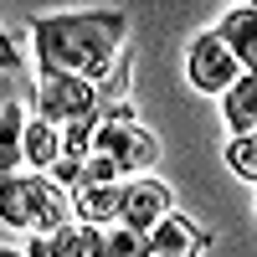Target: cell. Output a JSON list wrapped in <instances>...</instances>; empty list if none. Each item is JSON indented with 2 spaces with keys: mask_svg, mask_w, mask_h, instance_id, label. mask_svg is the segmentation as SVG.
I'll use <instances>...</instances> for the list:
<instances>
[{
  "mask_svg": "<svg viewBox=\"0 0 257 257\" xmlns=\"http://www.w3.org/2000/svg\"><path fill=\"white\" fill-rule=\"evenodd\" d=\"M21 67V57H16V41L6 36V31H0V72H16Z\"/></svg>",
  "mask_w": 257,
  "mask_h": 257,
  "instance_id": "obj_19",
  "label": "cell"
},
{
  "mask_svg": "<svg viewBox=\"0 0 257 257\" xmlns=\"http://www.w3.org/2000/svg\"><path fill=\"white\" fill-rule=\"evenodd\" d=\"M93 128H98V113L77 118V123H67V128H57V139H62V160H88V155H93Z\"/></svg>",
  "mask_w": 257,
  "mask_h": 257,
  "instance_id": "obj_14",
  "label": "cell"
},
{
  "mask_svg": "<svg viewBox=\"0 0 257 257\" xmlns=\"http://www.w3.org/2000/svg\"><path fill=\"white\" fill-rule=\"evenodd\" d=\"M118 211H123V185H88V190H77V216L82 221H118Z\"/></svg>",
  "mask_w": 257,
  "mask_h": 257,
  "instance_id": "obj_12",
  "label": "cell"
},
{
  "mask_svg": "<svg viewBox=\"0 0 257 257\" xmlns=\"http://www.w3.org/2000/svg\"><path fill=\"white\" fill-rule=\"evenodd\" d=\"M226 165L237 170L242 180H257V139H231L226 144Z\"/></svg>",
  "mask_w": 257,
  "mask_h": 257,
  "instance_id": "obj_16",
  "label": "cell"
},
{
  "mask_svg": "<svg viewBox=\"0 0 257 257\" xmlns=\"http://www.w3.org/2000/svg\"><path fill=\"white\" fill-rule=\"evenodd\" d=\"M88 113H98V93H93L82 77L41 72V82H36V118H41V123L67 128V123L88 118Z\"/></svg>",
  "mask_w": 257,
  "mask_h": 257,
  "instance_id": "obj_4",
  "label": "cell"
},
{
  "mask_svg": "<svg viewBox=\"0 0 257 257\" xmlns=\"http://www.w3.org/2000/svg\"><path fill=\"white\" fill-rule=\"evenodd\" d=\"M0 221L26 226V231H57V226H67V206H62L52 180L0 175Z\"/></svg>",
  "mask_w": 257,
  "mask_h": 257,
  "instance_id": "obj_2",
  "label": "cell"
},
{
  "mask_svg": "<svg viewBox=\"0 0 257 257\" xmlns=\"http://www.w3.org/2000/svg\"><path fill=\"white\" fill-rule=\"evenodd\" d=\"M52 175H57V180H67L72 190H82V160H57V165H52Z\"/></svg>",
  "mask_w": 257,
  "mask_h": 257,
  "instance_id": "obj_18",
  "label": "cell"
},
{
  "mask_svg": "<svg viewBox=\"0 0 257 257\" xmlns=\"http://www.w3.org/2000/svg\"><path fill=\"white\" fill-rule=\"evenodd\" d=\"M128 36L123 11H82V16H41L36 21V57L41 72L82 77L88 88L113 77L118 47Z\"/></svg>",
  "mask_w": 257,
  "mask_h": 257,
  "instance_id": "obj_1",
  "label": "cell"
},
{
  "mask_svg": "<svg viewBox=\"0 0 257 257\" xmlns=\"http://www.w3.org/2000/svg\"><path fill=\"white\" fill-rule=\"evenodd\" d=\"M216 41L237 57L242 72H252V67H257V11H252V6H231V11L221 16Z\"/></svg>",
  "mask_w": 257,
  "mask_h": 257,
  "instance_id": "obj_8",
  "label": "cell"
},
{
  "mask_svg": "<svg viewBox=\"0 0 257 257\" xmlns=\"http://www.w3.org/2000/svg\"><path fill=\"white\" fill-rule=\"evenodd\" d=\"M160 216H170V190L160 180H134L123 185V211H118V226L139 231V237H149V226H155Z\"/></svg>",
  "mask_w": 257,
  "mask_h": 257,
  "instance_id": "obj_6",
  "label": "cell"
},
{
  "mask_svg": "<svg viewBox=\"0 0 257 257\" xmlns=\"http://www.w3.org/2000/svg\"><path fill=\"white\" fill-rule=\"evenodd\" d=\"M0 257H21V252H16V247H0Z\"/></svg>",
  "mask_w": 257,
  "mask_h": 257,
  "instance_id": "obj_21",
  "label": "cell"
},
{
  "mask_svg": "<svg viewBox=\"0 0 257 257\" xmlns=\"http://www.w3.org/2000/svg\"><path fill=\"white\" fill-rule=\"evenodd\" d=\"M21 128H26V118H21L16 103L0 108V175H16V165H21Z\"/></svg>",
  "mask_w": 257,
  "mask_h": 257,
  "instance_id": "obj_13",
  "label": "cell"
},
{
  "mask_svg": "<svg viewBox=\"0 0 257 257\" xmlns=\"http://www.w3.org/2000/svg\"><path fill=\"white\" fill-rule=\"evenodd\" d=\"M21 160H31L36 170H52V165L62 160V139H57V128L41 123V118H31L26 128H21Z\"/></svg>",
  "mask_w": 257,
  "mask_h": 257,
  "instance_id": "obj_11",
  "label": "cell"
},
{
  "mask_svg": "<svg viewBox=\"0 0 257 257\" xmlns=\"http://www.w3.org/2000/svg\"><path fill=\"white\" fill-rule=\"evenodd\" d=\"M185 72H190V82H196L201 93H226L231 82L242 77L237 57H231L221 41H216V31H206V36L190 41V52H185Z\"/></svg>",
  "mask_w": 257,
  "mask_h": 257,
  "instance_id": "obj_5",
  "label": "cell"
},
{
  "mask_svg": "<svg viewBox=\"0 0 257 257\" xmlns=\"http://www.w3.org/2000/svg\"><path fill=\"white\" fill-rule=\"evenodd\" d=\"M144 247H149V257H201L206 237L196 231V221H185V216L170 211V216H160L155 226H149Z\"/></svg>",
  "mask_w": 257,
  "mask_h": 257,
  "instance_id": "obj_7",
  "label": "cell"
},
{
  "mask_svg": "<svg viewBox=\"0 0 257 257\" xmlns=\"http://www.w3.org/2000/svg\"><path fill=\"white\" fill-rule=\"evenodd\" d=\"M98 242H103L98 226L67 221V226H57L52 237H47V252H52V257H98Z\"/></svg>",
  "mask_w": 257,
  "mask_h": 257,
  "instance_id": "obj_10",
  "label": "cell"
},
{
  "mask_svg": "<svg viewBox=\"0 0 257 257\" xmlns=\"http://www.w3.org/2000/svg\"><path fill=\"white\" fill-rule=\"evenodd\" d=\"M221 113H226V123H231V134H237V139H252V123H257V77H252V72H242V77L226 88Z\"/></svg>",
  "mask_w": 257,
  "mask_h": 257,
  "instance_id": "obj_9",
  "label": "cell"
},
{
  "mask_svg": "<svg viewBox=\"0 0 257 257\" xmlns=\"http://www.w3.org/2000/svg\"><path fill=\"white\" fill-rule=\"evenodd\" d=\"M93 155L113 160L118 175H123V170H144V165H155L160 139L149 134V128H139L128 108H118V113H108V118H98V128H93Z\"/></svg>",
  "mask_w": 257,
  "mask_h": 257,
  "instance_id": "obj_3",
  "label": "cell"
},
{
  "mask_svg": "<svg viewBox=\"0 0 257 257\" xmlns=\"http://www.w3.org/2000/svg\"><path fill=\"white\" fill-rule=\"evenodd\" d=\"M98 257H149L144 237L139 231H128V226H113V231H103V242H98Z\"/></svg>",
  "mask_w": 257,
  "mask_h": 257,
  "instance_id": "obj_15",
  "label": "cell"
},
{
  "mask_svg": "<svg viewBox=\"0 0 257 257\" xmlns=\"http://www.w3.org/2000/svg\"><path fill=\"white\" fill-rule=\"evenodd\" d=\"M88 185H118V165L103 160V155H88L82 160V190Z\"/></svg>",
  "mask_w": 257,
  "mask_h": 257,
  "instance_id": "obj_17",
  "label": "cell"
},
{
  "mask_svg": "<svg viewBox=\"0 0 257 257\" xmlns=\"http://www.w3.org/2000/svg\"><path fill=\"white\" fill-rule=\"evenodd\" d=\"M21 257H52V252H47V237H31V247L21 252Z\"/></svg>",
  "mask_w": 257,
  "mask_h": 257,
  "instance_id": "obj_20",
  "label": "cell"
}]
</instances>
